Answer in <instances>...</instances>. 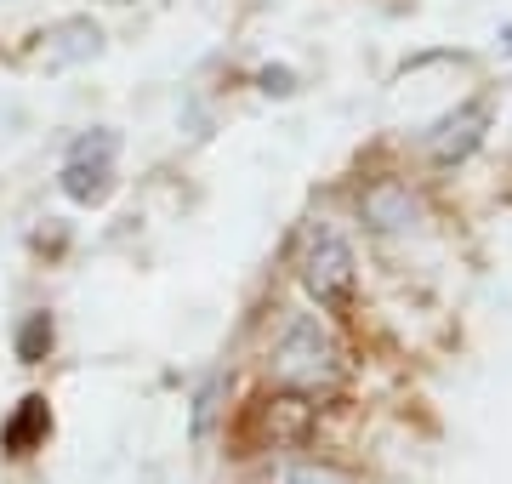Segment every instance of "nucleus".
Returning a JSON list of instances; mask_svg holds the SVG:
<instances>
[{"instance_id":"nucleus-1","label":"nucleus","mask_w":512,"mask_h":484,"mask_svg":"<svg viewBox=\"0 0 512 484\" xmlns=\"http://www.w3.org/2000/svg\"><path fill=\"white\" fill-rule=\"evenodd\" d=\"M348 342L336 336L319 308H285L274 342H268V382L291 393H308V399H336L348 388Z\"/></svg>"},{"instance_id":"nucleus-2","label":"nucleus","mask_w":512,"mask_h":484,"mask_svg":"<svg viewBox=\"0 0 512 484\" xmlns=\"http://www.w3.org/2000/svg\"><path fill=\"white\" fill-rule=\"evenodd\" d=\"M296 280L330 325L353 319V308H359V257H353V240L330 217H308L302 234H296Z\"/></svg>"},{"instance_id":"nucleus-3","label":"nucleus","mask_w":512,"mask_h":484,"mask_svg":"<svg viewBox=\"0 0 512 484\" xmlns=\"http://www.w3.org/2000/svg\"><path fill=\"white\" fill-rule=\"evenodd\" d=\"M319 416H325V399H308V393L291 388H268L256 405H245V450L256 456H296V450L313 445L319 433Z\"/></svg>"},{"instance_id":"nucleus-4","label":"nucleus","mask_w":512,"mask_h":484,"mask_svg":"<svg viewBox=\"0 0 512 484\" xmlns=\"http://www.w3.org/2000/svg\"><path fill=\"white\" fill-rule=\"evenodd\" d=\"M490 126H495V97L490 92H478V97H467V103H456L450 114H439L433 126L421 131V154H427V166H433V171L467 166V160L484 149Z\"/></svg>"},{"instance_id":"nucleus-5","label":"nucleus","mask_w":512,"mask_h":484,"mask_svg":"<svg viewBox=\"0 0 512 484\" xmlns=\"http://www.w3.org/2000/svg\"><path fill=\"white\" fill-rule=\"evenodd\" d=\"M359 223L376 240H410L427 223V205H421V194L404 177H370L359 188Z\"/></svg>"},{"instance_id":"nucleus-6","label":"nucleus","mask_w":512,"mask_h":484,"mask_svg":"<svg viewBox=\"0 0 512 484\" xmlns=\"http://www.w3.org/2000/svg\"><path fill=\"white\" fill-rule=\"evenodd\" d=\"M114 149H120V137L109 126L74 137L69 160H63V177H57L74 205H103L114 194Z\"/></svg>"},{"instance_id":"nucleus-7","label":"nucleus","mask_w":512,"mask_h":484,"mask_svg":"<svg viewBox=\"0 0 512 484\" xmlns=\"http://www.w3.org/2000/svg\"><path fill=\"white\" fill-rule=\"evenodd\" d=\"M256 484H370L359 467L336 462V456H319V450H296V456H274L262 467Z\"/></svg>"},{"instance_id":"nucleus-8","label":"nucleus","mask_w":512,"mask_h":484,"mask_svg":"<svg viewBox=\"0 0 512 484\" xmlns=\"http://www.w3.org/2000/svg\"><path fill=\"white\" fill-rule=\"evenodd\" d=\"M46 439H52V405H46V393H23L18 405H12V416L0 422V450L12 462H23V456L46 450Z\"/></svg>"},{"instance_id":"nucleus-9","label":"nucleus","mask_w":512,"mask_h":484,"mask_svg":"<svg viewBox=\"0 0 512 484\" xmlns=\"http://www.w3.org/2000/svg\"><path fill=\"white\" fill-rule=\"evenodd\" d=\"M222 399H228V376L222 371H211L200 382V393H194V410H188V433H194V445H211V433H217V422H222Z\"/></svg>"},{"instance_id":"nucleus-10","label":"nucleus","mask_w":512,"mask_h":484,"mask_svg":"<svg viewBox=\"0 0 512 484\" xmlns=\"http://www.w3.org/2000/svg\"><path fill=\"white\" fill-rule=\"evenodd\" d=\"M52 342H57V325H52V314H46V308H35V314H23V319H18V336H12V348H18L23 365H46Z\"/></svg>"},{"instance_id":"nucleus-11","label":"nucleus","mask_w":512,"mask_h":484,"mask_svg":"<svg viewBox=\"0 0 512 484\" xmlns=\"http://www.w3.org/2000/svg\"><path fill=\"white\" fill-rule=\"evenodd\" d=\"M52 40H57V46L46 52L52 63H74V57H97V52H103V29H97V23H86V18L63 23Z\"/></svg>"},{"instance_id":"nucleus-12","label":"nucleus","mask_w":512,"mask_h":484,"mask_svg":"<svg viewBox=\"0 0 512 484\" xmlns=\"http://www.w3.org/2000/svg\"><path fill=\"white\" fill-rule=\"evenodd\" d=\"M256 86H262L268 97H291L296 92V75L285 69V63H274V69H262V75H256Z\"/></svg>"},{"instance_id":"nucleus-13","label":"nucleus","mask_w":512,"mask_h":484,"mask_svg":"<svg viewBox=\"0 0 512 484\" xmlns=\"http://www.w3.org/2000/svg\"><path fill=\"white\" fill-rule=\"evenodd\" d=\"M501 46H507V52H512V23H507V29H501Z\"/></svg>"}]
</instances>
